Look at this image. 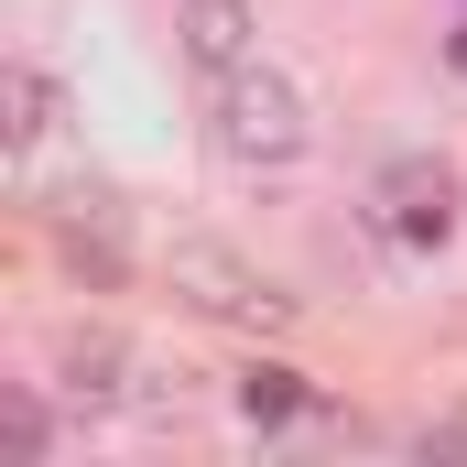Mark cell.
<instances>
[{
	"label": "cell",
	"mask_w": 467,
	"mask_h": 467,
	"mask_svg": "<svg viewBox=\"0 0 467 467\" xmlns=\"http://www.w3.org/2000/svg\"><path fill=\"white\" fill-rule=\"evenodd\" d=\"M55 119H66V88H55L44 66H11V77H0V130H11V152H33Z\"/></svg>",
	"instance_id": "cell-6"
},
{
	"label": "cell",
	"mask_w": 467,
	"mask_h": 467,
	"mask_svg": "<svg viewBox=\"0 0 467 467\" xmlns=\"http://www.w3.org/2000/svg\"><path fill=\"white\" fill-rule=\"evenodd\" d=\"M185 66L196 77H229V66H250L261 55V0H185Z\"/></svg>",
	"instance_id": "cell-4"
},
{
	"label": "cell",
	"mask_w": 467,
	"mask_h": 467,
	"mask_svg": "<svg viewBox=\"0 0 467 467\" xmlns=\"http://www.w3.org/2000/svg\"><path fill=\"white\" fill-rule=\"evenodd\" d=\"M163 283H174L196 316L250 327V337H283V327H294V294H283L272 272H250L229 239H174V250H163Z\"/></svg>",
	"instance_id": "cell-2"
},
{
	"label": "cell",
	"mask_w": 467,
	"mask_h": 467,
	"mask_svg": "<svg viewBox=\"0 0 467 467\" xmlns=\"http://www.w3.org/2000/svg\"><path fill=\"white\" fill-rule=\"evenodd\" d=\"M130 380H141V358L119 327H66L55 337V402H77V413H130Z\"/></svg>",
	"instance_id": "cell-3"
},
{
	"label": "cell",
	"mask_w": 467,
	"mask_h": 467,
	"mask_svg": "<svg viewBox=\"0 0 467 467\" xmlns=\"http://www.w3.org/2000/svg\"><path fill=\"white\" fill-rule=\"evenodd\" d=\"M11 446H22V457H44V446H55V413H44V402H33V391H22V402H11Z\"/></svg>",
	"instance_id": "cell-8"
},
{
	"label": "cell",
	"mask_w": 467,
	"mask_h": 467,
	"mask_svg": "<svg viewBox=\"0 0 467 467\" xmlns=\"http://www.w3.org/2000/svg\"><path fill=\"white\" fill-rule=\"evenodd\" d=\"M239 413H250V424H294V413H305V380H294L283 358H261V369L239 380Z\"/></svg>",
	"instance_id": "cell-7"
},
{
	"label": "cell",
	"mask_w": 467,
	"mask_h": 467,
	"mask_svg": "<svg viewBox=\"0 0 467 467\" xmlns=\"http://www.w3.org/2000/svg\"><path fill=\"white\" fill-rule=\"evenodd\" d=\"M207 152H218L229 174H294V163L316 152V99H305L272 55H250L229 77H207Z\"/></svg>",
	"instance_id": "cell-1"
},
{
	"label": "cell",
	"mask_w": 467,
	"mask_h": 467,
	"mask_svg": "<svg viewBox=\"0 0 467 467\" xmlns=\"http://www.w3.org/2000/svg\"><path fill=\"white\" fill-rule=\"evenodd\" d=\"M424 457H467V402L446 413V424H424Z\"/></svg>",
	"instance_id": "cell-9"
},
{
	"label": "cell",
	"mask_w": 467,
	"mask_h": 467,
	"mask_svg": "<svg viewBox=\"0 0 467 467\" xmlns=\"http://www.w3.org/2000/svg\"><path fill=\"white\" fill-rule=\"evenodd\" d=\"M380 207H391V229H402V239H446V229H457V174L413 152V163L380 174Z\"/></svg>",
	"instance_id": "cell-5"
}]
</instances>
